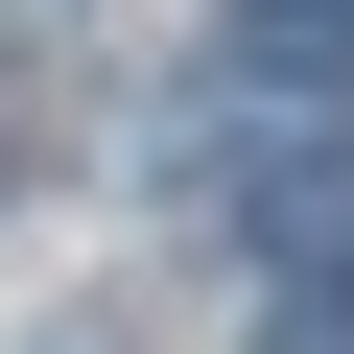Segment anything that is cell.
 <instances>
[{"instance_id":"obj_5","label":"cell","mask_w":354,"mask_h":354,"mask_svg":"<svg viewBox=\"0 0 354 354\" xmlns=\"http://www.w3.org/2000/svg\"><path fill=\"white\" fill-rule=\"evenodd\" d=\"M0 189H24V165H0Z\"/></svg>"},{"instance_id":"obj_1","label":"cell","mask_w":354,"mask_h":354,"mask_svg":"<svg viewBox=\"0 0 354 354\" xmlns=\"http://www.w3.org/2000/svg\"><path fill=\"white\" fill-rule=\"evenodd\" d=\"M236 236H283V260H354V142H260V165H236Z\"/></svg>"},{"instance_id":"obj_2","label":"cell","mask_w":354,"mask_h":354,"mask_svg":"<svg viewBox=\"0 0 354 354\" xmlns=\"http://www.w3.org/2000/svg\"><path fill=\"white\" fill-rule=\"evenodd\" d=\"M236 95H354V0H236Z\"/></svg>"},{"instance_id":"obj_4","label":"cell","mask_w":354,"mask_h":354,"mask_svg":"<svg viewBox=\"0 0 354 354\" xmlns=\"http://www.w3.org/2000/svg\"><path fill=\"white\" fill-rule=\"evenodd\" d=\"M24 24H71V0H24Z\"/></svg>"},{"instance_id":"obj_3","label":"cell","mask_w":354,"mask_h":354,"mask_svg":"<svg viewBox=\"0 0 354 354\" xmlns=\"http://www.w3.org/2000/svg\"><path fill=\"white\" fill-rule=\"evenodd\" d=\"M260 354H354V260H307V283L260 307Z\"/></svg>"}]
</instances>
